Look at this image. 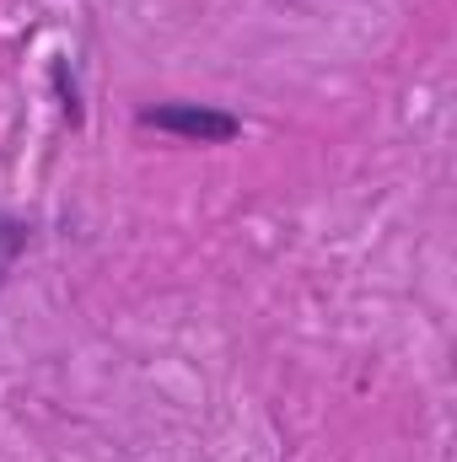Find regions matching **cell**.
<instances>
[{
  "label": "cell",
  "mask_w": 457,
  "mask_h": 462,
  "mask_svg": "<svg viewBox=\"0 0 457 462\" xmlns=\"http://www.w3.org/2000/svg\"><path fill=\"white\" fill-rule=\"evenodd\" d=\"M27 247V226L22 221H11V216H0V285H5V269L16 263V253Z\"/></svg>",
  "instance_id": "obj_2"
},
{
  "label": "cell",
  "mask_w": 457,
  "mask_h": 462,
  "mask_svg": "<svg viewBox=\"0 0 457 462\" xmlns=\"http://www.w3.org/2000/svg\"><path fill=\"white\" fill-rule=\"evenodd\" d=\"M140 129H162V134L200 140V145H221V140L242 134V118L221 114V108H205V103H156V108H140Z\"/></svg>",
  "instance_id": "obj_1"
}]
</instances>
